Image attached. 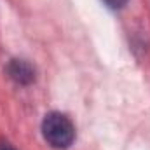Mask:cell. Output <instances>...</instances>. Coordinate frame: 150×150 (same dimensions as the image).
I'll return each mask as SVG.
<instances>
[{
	"mask_svg": "<svg viewBox=\"0 0 150 150\" xmlns=\"http://www.w3.org/2000/svg\"><path fill=\"white\" fill-rule=\"evenodd\" d=\"M0 150H16V149L7 142H0Z\"/></svg>",
	"mask_w": 150,
	"mask_h": 150,
	"instance_id": "4",
	"label": "cell"
},
{
	"mask_svg": "<svg viewBox=\"0 0 150 150\" xmlns=\"http://www.w3.org/2000/svg\"><path fill=\"white\" fill-rule=\"evenodd\" d=\"M5 72L9 75V79L19 86H30L35 80V70L33 67L25 61V59H11Z\"/></svg>",
	"mask_w": 150,
	"mask_h": 150,
	"instance_id": "2",
	"label": "cell"
},
{
	"mask_svg": "<svg viewBox=\"0 0 150 150\" xmlns=\"http://www.w3.org/2000/svg\"><path fill=\"white\" fill-rule=\"evenodd\" d=\"M42 134L52 149H68L75 140V127L65 113L51 112L42 120Z\"/></svg>",
	"mask_w": 150,
	"mask_h": 150,
	"instance_id": "1",
	"label": "cell"
},
{
	"mask_svg": "<svg viewBox=\"0 0 150 150\" xmlns=\"http://www.w3.org/2000/svg\"><path fill=\"white\" fill-rule=\"evenodd\" d=\"M110 9H122L126 4H127V0H103Z\"/></svg>",
	"mask_w": 150,
	"mask_h": 150,
	"instance_id": "3",
	"label": "cell"
}]
</instances>
